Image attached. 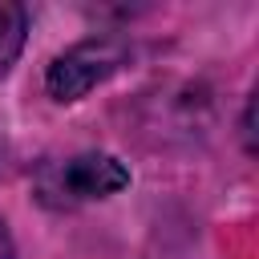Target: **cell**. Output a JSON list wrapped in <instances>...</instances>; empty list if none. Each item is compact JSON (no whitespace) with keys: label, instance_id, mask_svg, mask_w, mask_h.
<instances>
[{"label":"cell","instance_id":"obj_3","mask_svg":"<svg viewBox=\"0 0 259 259\" xmlns=\"http://www.w3.org/2000/svg\"><path fill=\"white\" fill-rule=\"evenodd\" d=\"M24 32H28V12L16 0H0V77L12 69V61L24 49Z\"/></svg>","mask_w":259,"mask_h":259},{"label":"cell","instance_id":"obj_4","mask_svg":"<svg viewBox=\"0 0 259 259\" xmlns=\"http://www.w3.org/2000/svg\"><path fill=\"white\" fill-rule=\"evenodd\" d=\"M0 259H16V243H12V231L4 219H0Z\"/></svg>","mask_w":259,"mask_h":259},{"label":"cell","instance_id":"obj_2","mask_svg":"<svg viewBox=\"0 0 259 259\" xmlns=\"http://www.w3.org/2000/svg\"><path fill=\"white\" fill-rule=\"evenodd\" d=\"M130 57V45L121 36H89L77 40L73 49H65L61 57H53V65L45 69V89L53 101H81L85 93H93L101 81H109Z\"/></svg>","mask_w":259,"mask_h":259},{"label":"cell","instance_id":"obj_1","mask_svg":"<svg viewBox=\"0 0 259 259\" xmlns=\"http://www.w3.org/2000/svg\"><path fill=\"white\" fill-rule=\"evenodd\" d=\"M130 186V170L101 150L89 154H73L65 162H53L36 174V198L53 210H73L85 202H101L113 198L117 190Z\"/></svg>","mask_w":259,"mask_h":259}]
</instances>
